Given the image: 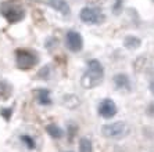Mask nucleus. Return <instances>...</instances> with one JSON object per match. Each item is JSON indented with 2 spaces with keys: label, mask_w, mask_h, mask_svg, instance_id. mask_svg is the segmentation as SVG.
<instances>
[{
  "label": "nucleus",
  "mask_w": 154,
  "mask_h": 152,
  "mask_svg": "<svg viewBox=\"0 0 154 152\" xmlns=\"http://www.w3.org/2000/svg\"><path fill=\"white\" fill-rule=\"evenodd\" d=\"M101 79H103V67H101V64L97 60H90L88 62V71L81 79L82 87L92 88L99 85Z\"/></svg>",
  "instance_id": "f257e3e1"
},
{
  "label": "nucleus",
  "mask_w": 154,
  "mask_h": 152,
  "mask_svg": "<svg viewBox=\"0 0 154 152\" xmlns=\"http://www.w3.org/2000/svg\"><path fill=\"white\" fill-rule=\"evenodd\" d=\"M46 130L53 138H60L61 136H63V130L58 127L57 124H49V126L46 127Z\"/></svg>",
  "instance_id": "f8f14e48"
},
{
  "label": "nucleus",
  "mask_w": 154,
  "mask_h": 152,
  "mask_svg": "<svg viewBox=\"0 0 154 152\" xmlns=\"http://www.w3.org/2000/svg\"><path fill=\"white\" fill-rule=\"evenodd\" d=\"M124 46L129 50H135L140 46V39L136 36H126L124 40Z\"/></svg>",
  "instance_id": "9d476101"
},
{
  "label": "nucleus",
  "mask_w": 154,
  "mask_h": 152,
  "mask_svg": "<svg viewBox=\"0 0 154 152\" xmlns=\"http://www.w3.org/2000/svg\"><path fill=\"white\" fill-rule=\"evenodd\" d=\"M65 43H67V47H68L71 51L74 53H78L82 50L83 42H82V36L79 35L75 31H69L67 32V36H65Z\"/></svg>",
  "instance_id": "423d86ee"
},
{
  "label": "nucleus",
  "mask_w": 154,
  "mask_h": 152,
  "mask_svg": "<svg viewBox=\"0 0 154 152\" xmlns=\"http://www.w3.org/2000/svg\"><path fill=\"white\" fill-rule=\"evenodd\" d=\"M128 124L125 122H114V123L104 124L101 127V134L107 138H121L128 134Z\"/></svg>",
  "instance_id": "20e7f679"
},
{
  "label": "nucleus",
  "mask_w": 154,
  "mask_h": 152,
  "mask_svg": "<svg viewBox=\"0 0 154 152\" xmlns=\"http://www.w3.org/2000/svg\"><path fill=\"white\" fill-rule=\"evenodd\" d=\"M36 93H38V100H39L40 104H43V105L51 104V100H50V97H49V91H47V90L40 88V90H38Z\"/></svg>",
  "instance_id": "9b49d317"
},
{
  "label": "nucleus",
  "mask_w": 154,
  "mask_h": 152,
  "mask_svg": "<svg viewBox=\"0 0 154 152\" xmlns=\"http://www.w3.org/2000/svg\"><path fill=\"white\" fill-rule=\"evenodd\" d=\"M47 3L54 10H57L58 13H61V14H64V15L69 14V6L65 0H47Z\"/></svg>",
  "instance_id": "6e6552de"
},
{
  "label": "nucleus",
  "mask_w": 154,
  "mask_h": 152,
  "mask_svg": "<svg viewBox=\"0 0 154 152\" xmlns=\"http://www.w3.org/2000/svg\"><path fill=\"white\" fill-rule=\"evenodd\" d=\"M11 93V86L7 82L0 80V98H7Z\"/></svg>",
  "instance_id": "ddd939ff"
},
{
  "label": "nucleus",
  "mask_w": 154,
  "mask_h": 152,
  "mask_svg": "<svg viewBox=\"0 0 154 152\" xmlns=\"http://www.w3.org/2000/svg\"><path fill=\"white\" fill-rule=\"evenodd\" d=\"M81 19L85 24L89 25H99L101 22H104L106 17L99 8H93V7H85L81 11Z\"/></svg>",
  "instance_id": "39448f33"
},
{
  "label": "nucleus",
  "mask_w": 154,
  "mask_h": 152,
  "mask_svg": "<svg viewBox=\"0 0 154 152\" xmlns=\"http://www.w3.org/2000/svg\"><path fill=\"white\" fill-rule=\"evenodd\" d=\"M88 1H89V3H94V4H96V3H99L100 0H88Z\"/></svg>",
  "instance_id": "f3484780"
},
{
  "label": "nucleus",
  "mask_w": 154,
  "mask_h": 152,
  "mask_svg": "<svg viewBox=\"0 0 154 152\" xmlns=\"http://www.w3.org/2000/svg\"><path fill=\"white\" fill-rule=\"evenodd\" d=\"M22 141H25L26 142V144H29V147H31V148H33V145H35V144H33V141H32V140H31V137H26V136H22Z\"/></svg>",
  "instance_id": "2eb2a0df"
},
{
  "label": "nucleus",
  "mask_w": 154,
  "mask_h": 152,
  "mask_svg": "<svg viewBox=\"0 0 154 152\" xmlns=\"http://www.w3.org/2000/svg\"><path fill=\"white\" fill-rule=\"evenodd\" d=\"M0 13H2L3 17L6 18L8 22H11V24L21 21L22 18L25 17V11H24L21 4H15V3H13V1H7V3L2 4Z\"/></svg>",
  "instance_id": "f03ea898"
},
{
  "label": "nucleus",
  "mask_w": 154,
  "mask_h": 152,
  "mask_svg": "<svg viewBox=\"0 0 154 152\" xmlns=\"http://www.w3.org/2000/svg\"><path fill=\"white\" fill-rule=\"evenodd\" d=\"M15 60H17V67L20 69H31L38 62V55L32 50L18 49L15 51Z\"/></svg>",
  "instance_id": "7ed1b4c3"
},
{
  "label": "nucleus",
  "mask_w": 154,
  "mask_h": 152,
  "mask_svg": "<svg viewBox=\"0 0 154 152\" xmlns=\"http://www.w3.org/2000/svg\"><path fill=\"white\" fill-rule=\"evenodd\" d=\"M99 113H100L103 118H112L117 113V105L112 100L107 98V100H103L99 105Z\"/></svg>",
  "instance_id": "0eeeda50"
},
{
  "label": "nucleus",
  "mask_w": 154,
  "mask_h": 152,
  "mask_svg": "<svg viewBox=\"0 0 154 152\" xmlns=\"http://www.w3.org/2000/svg\"><path fill=\"white\" fill-rule=\"evenodd\" d=\"M114 83H115V87L118 88H129V79L128 76L125 75H115L114 76Z\"/></svg>",
  "instance_id": "1a4fd4ad"
},
{
  "label": "nucleus",
  "mask_w": 154,
  "mask_h": 152,
  "mask_svg": "<svg viewBox=\"0 0 154 152\" xmlns=\"http://www.w3.org/2000/svg\"><path fill=\"white\" fill-rule=\"evenodd\" d=\"M150 91H151V93H153V94H154V80H153V82H151V83H150Z\"/></svg>",
  "instance_id": "dca6fc26"
},
{
  "label": "nucleus",
  "mask_w": 154,
  "mask_h": 152,
  "mask_svg": "<svg viewBox=\"0 0 154 152\" xmlns=\"http://www.w3.org/2000/svg\"><path fill=\"white\" fill-rule=\"evenodd\" d=\"M81 152H92V142L88 138L81 140Z\"/></svg>",
  "instance_id": "4468645a"
}]
</instances>
